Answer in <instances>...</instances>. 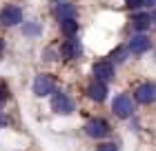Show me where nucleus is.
<instances>
[{"instance_id":"nucleus-1","label":"nucleus","mask_w":156,"mask_h":151,"mask_svg":"<svg viewBox=\"0 0 156 151\" xmlns=\"http://www.w3.org/2000/svg\"><path fill=\"white\" fill-rule=\"evenodd\" d=\"M85 131H87V136L98 140V138H105V136L109 133V125L103 118H91L87 125H85Z\"/></svg>"},{"instance_id":"nucleus-2","label":"nucleus","mask_w":156,"mask_h":151,"mask_svg":"<svg viewBox=\"0 0 156 151\" xmlns=\"http://www.w3.org/2000/svg\"><path fill=\"white\" fill-rule=\"evenodd\" d=\"M51 109H54L56 113L67 116V113L74 111V102L65 96V93H54V98H51Z\"/></svg>"},{"instance_id":"nucleus-3","label":"nucleus","mask_w":156,"mask_h":151,"mask_svg":"<svg viewBox=\"0 0 156 151\" xmlns=\"http://www.w3.org/2000/svg\"><path fill=\"white\" fill-rule=\"evenodd\" d=\"M56 89V82L51 76H38L34 80V93L36 96H47V93H54Z\"/></svg>"},{"instance_id":"nucleus-4","label":"nucleus","mask_w":156,"mask_h":151,"mask_svg":"<svg viewBox=\"0 0 156 151\" xmlns=\"http://www.w3.org/2000/svg\"><path fill=\"white\" fill-rule=\"evenodd\" d=\"M134 98L138 100V102H143V105H150L156 100V87L150 82H145V84H140V87L134 91Z\"/></svg>"},{"instance_id":"nucleus-5","label":"nucleus","mask_w":156,"mask_h":151,"mask_svg":"<svg viewBox=\"0 0 156 151\" xmlns=\"http://www.w3.org/2000/svg\"><path fill=\"white\" fill-rule=\"evenodd\" d=\"M0 22H2V25H9V27L23 22V11H20L18 7H7V9L0 13Z\"/></svg>"},{"instance_id":"nucleus-6","label":"nucleus","mask_w":156,"mask_h":151,"mask_svg":"<svg viewBox=\"0 0 156 151\" xmlns=\"http://www.w3.org/2000/svg\"><path fill=\"white\" fill-rule=\"evenodd\" d=\"M94 76L98 82H109L114 78V67L109 62H96L94 64Z\"/></svg>"},{"instance_id":"nucleus-7","label":"nucleus","mask_w":156,"mask_h":151,"mask_svg":"<svg viewBox=\"0 0 156 151\" xmlns=\"http://www.w3.org/2000/svg\"><path fill=\"white\" fill-rule=\"evenodd\" d=\"M114 113L118 118H127L132 113V100L127 98V96H118L114 100Z\"/></svg>"},{"instance_id":"nucleus-8","label":"nucleus","mask_w":156,"mask_h":151,"mask_svg":"<svg viewBox=\"0 0 156 151\" xmlns=\"http://www.w3.org/2000/svg\"><path fill=\"white\" fill-rule=\"evenodd\" d=\"M150 49V38L147 36H134L129 40V51L132 53H145Z\"/></svg>"},{"instance_id":"nucleus-9","label":"nucleus","mask_w":156,"mask_h":151,"mask_svg":"<svg viewBox=\"0 0 156 151\" xmlns=\"http://www.w3.org/2000/svg\"><path fill=\"white\" fill-rule=\"evenodd\" d=\"M87 93H89L91 100H96V102H103L105 96H107V87H105V82H98V80H96V82L87 89Z\"/></svg>"},{"instance_id":"nucleus-10","label":"nucleus","mask_w":156,"mask_h":151,"mask_svg":"<svg viewBox=\"0 0 156 151\" xmlns=\"http://www.w3.org/2000/svg\"><path fill=\"white\" fill-rule=\"evenodd\" d=\"M80 51H83V47H80L78 40H67L65 45H62V56H65V58H78Z\"/></svg>"},{"instance_id":"nucleus-11","label":"nucleus","mask_w":156,"mask_h":151,"mask_svg":"<svg viewBox=\"0 0 156 151\" xmlns=\"http://www.w3.org/2000/svg\"><path fill=\"white\" fill-rule=\"evenodd\" d=\"M60 25H62V31H65L67 36H74V31L78 29V22L74 18H67V20H60Z\"/></svg>"},{"instance_id":"nucleus-12","label":"nucleus","mask_w":156,"mask_h":151,"mask_svg":"<svg viewBox=\"0 0 156 151\" xmlns=\"http://www.w3.org/2000/svg\"><path fill=\"white\" fill-rule=\"evenodd\" d=\"M132 22H134V27H136L138 31H143V29H147V27H150V16H136Z\"/></svg>"},{"instance_id":"nucleus-13","label":"nucleus","mask_w":156,"mask_h":151,"mask_svg":"<svg viewBox=\"0 0 156 151\" xmlns=\"http://www.w3.org/2000/svg\"><path fill=\"white\" fill-rule=\"evenodd\" d=\"M58 16H60V20L74 18V7H72V5H60V9H58Z\"/></svg>"},{"instance_id":"nucleus-14","label":"nucleus","mask_w":156,"mask_h":151,"mask_svg":"<svg viewBox=\"0 0 156 151\" xmlns=\"http://www.w3.org/2000/svg\"><path fill=\"white\" fill-rule=\"evenodd\" d=\"M98 151H118V149H116V145L107 142V145H101V147H98Z\"/></svg>"},{"instance_id":"nucleus-15","label":"nucleus","mask_w":156,"mask_h":151,"mask_svg":"<svg viewBox=\"0 0 156 151\" xmlns=\"http://www.w3.org/2000/svg\"><path fill=\"white\" fill-rule=\"evenodd\" d=\"M140 5H143V0H127V7H129V9H136Z\"/></svg>"},{"instance_id":"nucleus-16","label":"nucleus","mask_w":156,"mask_h":151,"mask_svg":"<svg viewBox=\"0 0 156 151\" xmlns=\"http://www.w3.org/2000/svg\"><path fill=\"white\" fill-rule=\"evenodd\" d=\"M25 31H27V33H36V31H38V27H36V25H29Z\"/></svg>"},{"instance_id":"nucleus-17","label":"nucleus","mask_w":156,"mask_h":151,"mask_svg":"<svg viewBox=\"0 0 156 151\" xmlns=\"http://www.w3.org/2000/svg\"><path fill=\"white\" fill-rule=\"evenodd\" d=\"M156 0H143V5H154Z\"/></svg>"},{"instance_id":"nucleus-18","label":"nucleus","mask_w":156,"mask_h":151,"mask_svg":"<svg viewBox=\"0 0 156 151\" xmlns=\"http://www.w3.org/2000/svg\"><path fill=\"white\" fill-rule=\"evenodd\" d=\"M2 125H5V118H0V127H2Z\"/></svg>"},{"instance_id":"nucleus-19","label":"nucleus","mask_w":156,"mask_h":151,"mask_svg":"<svg viewBox=\"0 0 156 151\" xmlns=\"http://www.w3.org/2000/svg\"><path fill=\"white\" fill-rule=\"evenodd\" d=\"M0 51H2V38H0Z\"/></svg>"},{"instance_id":"nucleus-20","label":"nucleus","mask_w":156,"mask_h":151,"mask_svg":"<svg viewBox=\"0 0 156 151\" xmlns=\"http://www.w3.org/2000/svg\"><path fill=\"white\" fill-rule=\"evenodd\" d=\"M54 2H62V0H54Z\"/></svg>"},{"instance_id":"nucleus-21","label":"nucleus","mask_w":156,"mask_h":151,"mask_svg":"<svg viewBox=\"0 0 156 151\" xmlns=\"http://www.w3.org/2000/svg\"><path fill=\"white\" fill-rule=\"evenodd\" d=\"M154 20H156V11H154Z\"/></svg>"}]
</instances>
